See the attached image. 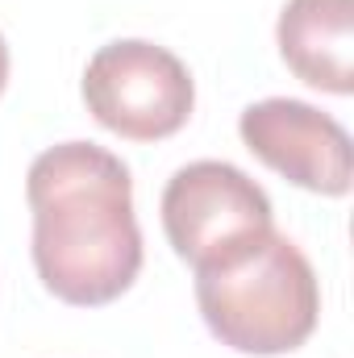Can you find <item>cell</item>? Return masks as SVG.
I'll return each mask as SVG.
<instances>
[{
    "instance_id": "cell-1",
    "label": "cell",
    "mask_w": 354,
    "mask_h": 358,
    "mask_svg": "<svg viewBox=\"0 0 354 358\" xmlns=\"http://www.w3.org/2000/svg\"><path fill=\"white\" fill-rule=\"evenodd\" d=\"M34 267L50 296L100 308L125 296L142 271L129 167L92 142H63L34 159Z\"/></svg>"
},
{
    "instance_id": "cell-2",
    "label": "cell",
    "mask_w": 354,
    "mask_h": 358,
    "mask_svg": "<svg viewBox=\"0 0 354 358\" xmlns=\"http://www.w3.org/2000/svg\"><path fill=\"white\" fill-rule=\"evenodd\" d=\"M196 304L221 346L271 358L313 338L321 317V287L300 246L271 229L238 259L196 271Z\"/></svg>"
},
{
    "instance_id": "cell-3",
    "label": "cell",
    "mask_w": 354,
    "mask_h": 358,
    "mask_svg": "<svg viewBox=\"0 0 354 358\" xmlns=\"http://www.w3.org/2000/svg\"><path fill=\"white\" fill-rule=\"evenodd\" d=\"M167 242L192 271L221 267L263 242L271 225L267 192L234 163L200 159L179 167L163 192Z\"/></svg>"
},
{
    "instance_id": "cell-4",
    "label": "cell",
    "mask_w": 354,
    "mask_h": 358,
    "mask_svg": "<svg viewBox=\"0 0 354 358\" xmlns=\"http://www.w3.org/2000/svg\"><path fill=\"white\" fill-rule=\"evenodd\" d=\"M88 113L129 142H159L187 125L196 88L167 46L121 38L100 46L84 71Z\"/></svg>"
},
{
    "instance_id": "cell-5",
    "label": "cell",
    "mask_w": 354,
    "mask_h": 358,
    "mask_svg": "<svg viewBox=\"0 0 354 358\" xmlns=\"http://www.w3.org/2000/svg\"><path fill=\"white\" fill-rule=\"evenodd\" d=\"M238 129H242L246 150L255 159H263L271 171H279L288 183L321 192V196L351 192V134L330 113H321L304 100L271 96L242 113Z\"/></svg>"
},
{
    "instance_id": "cell-6",
    "label": "cell",
    "mask_w": 354,
    "mask_h": 358,
    "mask_svg": "<svg viewBox=\"0 0 354 358\" xmlns=\"http://www.w3.org/2000/svg\"><path fill=\"white\" fill-rule=\"evenodd\" d=\"M275 38L296 80L334 96L354 92V0H288Z\"/></svg>"
},
{
    "instance_id": "cell-7",
    "label": "cell",
    "mask_w": 354,
    "mask_h": 358,
    "mask_svg": "<svg viewBox=\"0 0 354 358\" xmlns=\"http://www.w3.org/2000/svg\"><path fill=\"white\" fill-rule=\"evenodd\" d=\"M8 84V46H4V34H0V92Z\"/></svg>"
}]
</instances>
